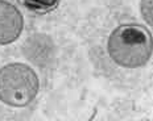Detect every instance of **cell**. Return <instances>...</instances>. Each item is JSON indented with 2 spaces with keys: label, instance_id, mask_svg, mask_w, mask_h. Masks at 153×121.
Returning a JSON list of instances; mask_svg holds the SVG:
<instances>
[{
  "label": "cell",
  "instance_id": "1",
  "mask_svg": "<svg viewBox=\"0 0 153 121\" xmlns=\"http://www.w3.org/2000/svg\"><path fill=\"white\" fill-rule=\"evenodd\" d=\"M106 49L115 65L140 69L152 58L153 36L140 24H122L110 33Z\"/></svg>",
  "mask_w": 153,
  "mask_h": 121
},
{
  "label": "cell",
  "instance_id": "2",
  "mask_svg": "<svg viewBox=\"0 0 153 121\" xmlns=\"http://www.w3.org/2000/svg\"><path fill=\"white\" fill-rule=\"evenodd\" d=\"M40 91V79L29 65L7 63L0 69V101L12 108L28 107Z\"/></svg>",
  "mask_w": 153,
  "mask_h": 121
},
{
  "label": "cell",
  "instance_id": "5",
  "mask_svg": "<svg viewBox=\"0 0 153 121\" xmlns=\"http://www.w3.org/2000/svg\"><path fill=\"white\" fill-rule=\"evenodd\" d=\"M140 13L145 23L153 28V0H141L140 1Z\"/></svg>",
  "mask_w": 153,
  "mask_h": 121
},
{
  "label": "cell",
  "instance_id": "3",
  "mask_svg": "<svg viewBox=\"0 0 153 121\" xmlns=\"http://www.w3.org/2000/svg\"><path fill=\"white\" fill-rule=\"evenodd\" d=\"M24 17L16 5L7 0H0V46L9 45L21 36Z\"/></svg>",
  "mask_w": 153,
  "mask_h": 121
},
{
  "label": "cell",
  "instance_id": "4",
  "mask_svg": "<svg viewBox=\"0 0 153 121\" xmlns=\"http://www.w3.org/2000/svg\"><path fill=\"white\" fill-rule=\"evenodd\" d=\"M17 1L32 12L48 13L58 7L61 0H17Z\"/></svg>",
  "mask_w": 153,
  "mask_h": 121
}]
</instances>
